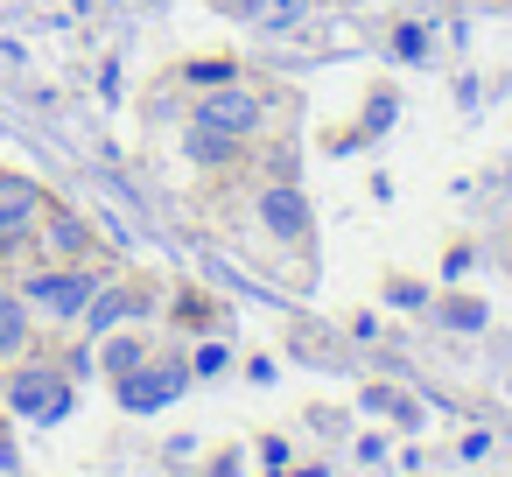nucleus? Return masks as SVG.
I'll list each match as a JSON object with an SVG mask.
<instances>
[{
  "mask_svg": "<svg viewBox=\"0 0 512 477\" xmlns=\"http://www.w3.org/2000/svg\"><path fill=\"white\" fill-rule=\"evenodd\" d=\"M113 386H120V407H127V414H162V407L190 386V372H183V365H148V358H141V365L120 372Z\"/></svg>",
  "mask_w": 512,
  "mask_h": 477,
  "instance_id": "f257e3e1",
  "label": "nucleus"
},
{
  "mask_svg": "<svg viewBox=\"0 0 512 477\" xmlns=\"http://www.w3.org/2000/svg\"><path fill=\"white\" fill-rule=\"evenodd\" d=\"M36 225H43V183L0 169V253L29 246V232H36Z\"/></svg>",
  "mask_w": 512,
  "mask_h": 477,
  "instance_id": "f03ea898",
  "label": "nucleus"
},
{
  "mask_svg": "<svg viewBox=\"0 0 512 477\" xmlns=\"http://www.w3.org/2000/svg\"><path fill=\"white\" fill-rule=\"evenodd\" d=\"M8 400H15V414H29V421H64V414L78 407V386L57 379V372H15Z\"/></svg>",
  "mask_w": 512,
  "mask_h": 477,
  "instance_id": "7ed1b4c3",
  "label": "nucleus"
},
{
  "mask_svg": "<svg viewBox=\"0 0 512 477\" xmlns=\"http://www.w3.org/2000/svg\"><path fill=\"white\" fill-rule=\"evenodd\" d=\"M197 120L218 127V134H232V141H246V134L260 127V99H253V92H218V85H211V99L197 106Z\"/></svg>",
  "mask_w": 512,
  "mask_h": 477,
  "instance_id": "20e7f679",
  "label": "nucleus"
},
{
  "mask_svg": "<svg viewBox=\"0 0 512 477\" xmlns=\"http://www.w3.org/2000/svg\"><path fill=\"white\" fill-rule=\"evenodd\" d=\"M260 218H267V232L288 239V246L309 239V204H302V190H288V183H267V190H260Z\"/></svg>",
  "mask_w": 512,
  "mask_h": 477,
  "instance_id": "39448f33",
  "label": "nucleus"
},
{
  "mask_svg": "<svg viewBox=\"0 0 512 477\" xmlns=\"http://www.w3.org/2000/svg\"><path fill=\"white\" fill-rule=\"evenodd\" d=\"M92 295H99L92 274H36V281H29V302H43L50 316H85Z\"/></svg>",
  "mask_w": 512,
  "mask_h": 477,
  "instance_id": "423d86ee",
  "label": "nucleus"
},
{
  "mask_svg": "<svg viewBox=\"0 0 512 477\" xmlns=\"http://www.w3.org/2000/svg\"><path fill=\"white\" fill-rule=\"evenodd\" d=\"M43 239H50L57 260H85V253H92V225L71 218V211H43Z\"/></svg>",
  "mask_w": 512,
  "mask_h": 477,
  "instance_id": "0eeeda50",
  "label": "nucleus"
},
{
  "mask_svg": "<svg viewBox=\"0 0 512 477\" xmlns=\"http://www.w3.org/2000/svg\"><path fill=\"white\" fill-rule=\"evenodd\" d=\"M141 309H148L141 288H106L99 302H85V323H92V330H113L120 316H141Z\"/></svg>",
  "mask_w": 512,
  "mask_h": 477,
  "instance_id": "6e6552de",
  "label": "nucleus"
},
{
  "mask_svg": "<svg viewBox=\"0 0 512 477\" xmlns=\"http://www.w3.org/2000/svg\"><path fill=\"white\" fill-rule=\"evenodd\" d=\"M232 8H239L253 29H295L309 0H232Z\"/></svg>",
  "mask_w": 512,
  "mask_h": 477,
  "instance_id": "1a4fd4ad",
  "label": "nucleus"
},
{
  "mask_svg": "<svg viewBox=\"0 0 512 477\" xmlns=\"http://www.w3.org/2000/svg\"><path fill=\"white\" fill-rule=\"evenodd\" d=\"M183 148H190L197 162H225V155H239V141H232V134H218V127H204V120L183 134Z\"/></svg>",
  "mask_w": 512,
  "mask_h": 477,
  "instance_id": "9d476101",
  "label": "nucleus"
},
{
  "mask_svg": "<svg viewBox=\"0 0 512 477\" xmlns=\"http://www.w3.org/2000/svg\"><path fill=\"white\" fill-rule=\"evenodd\" d=\"M29 337V323H22V302L15 295H0V351H15Z\"/></svg>",
  "mask_w": 512,
  "mask_h": 477,
  "instance_id": "9b49d317",
  "label": "nucleus"
},
{
  "mask_svg": "<svg viewBox=\"0 0 512 477\" xmlns=\"http://www.w3.org/2000/svg\"><path fill=\"white\" fill-rule=\"evenodd\" d=\"M442 323H456V330H484V302L456 295V302H442Z\"/></svg>",
  "mask_w": 512,
  "mask_h": 477,
  "instance_id": "f8f14e48",
  "label": "nucleus"
},
{
  "mask_svg": "<svg viewBox=\"0 0 512 477\" xmlns=\"http://www.w3.org/2000/svg\"><path fill=\"white\" fill-rule=\"evenodd\" d=\"M141 358H148V344H134V337H120V344L106 351V365H113V379H120V372H134Z\"/></svg>",
  "mask_w": 512,
  "mask_h": 477,
  "instance_id": "ddd939ff",
  "label": "nucleus"
},
{
  "mask_svg": "<svg viewBox=\"0 0 512 477\" xmlns=\"http://www.w3.org/2000/svg\"><path fill=\"white\" fill-rule=\"evenodd\" d=\"M225 365H232V351H225V344H204V351H197V365H190V379H218Z\"/></svg>",
  "mask_w": 512,
  "mask_h": 477,
  "instance_id": "4468645a",
  "label": "nucleus"
},
{
  "mask_svg": "<svg viewBox=\"0 0 512 477\" xmlns=\"http://www.w3.org/2000/svg\"><path fill=\"white\" fill-rule=\"evenodd\" d=\"M393 57H428V36L407 22V29H393Z\"/></svg>",
  "mask_w": 512,
  "mask_h": 477,
  "instance_id": "2eb2a0df",
  "label": "nucleus"
},
{
  "mask_svg": "<svg viewBox=\"0 0 512 477\" xmlns=\"http://www.w3.org/2000/svg\"><path fill=\"white\" fill-rule=\"evenodd\" d=\"M183 78H190V85H204V92H211V85H225V78H232V71H225V64H183Z\"/></svg>",
  "mask_w": 512,
  "mask_h": 477,
  "instance_id": "dca6fc26",
  "label": "nucleus"
}]
</instances>
